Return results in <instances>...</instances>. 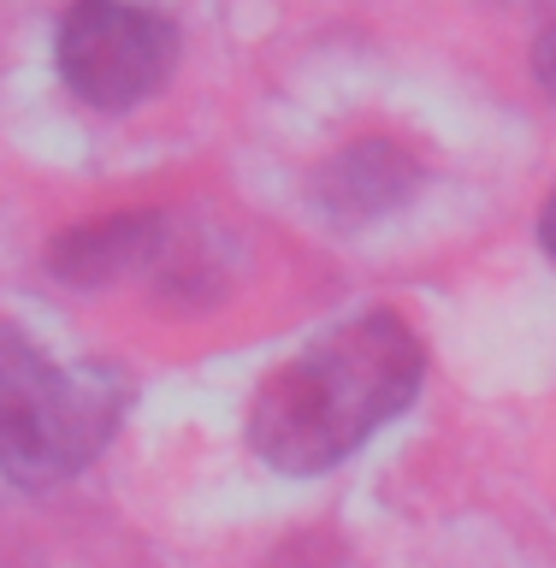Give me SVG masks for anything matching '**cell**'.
<instances>
[{
    "instance_id": "obj_1",
    "label": "cell",
    "mask_w": 556,
    "mask_h": 568,
    "mask_svg": "<svg viewBox=\"0 0 556 568\" xmlns=\"http://www.w3.org/2000/svg\"><path fill=\"white\" fill-rule=\"evenodd\" d=\"M426 349L403 314L373 308L291 355L249 403V444L279 474H326L421 397Z\"/></svg>"
},
{
    "instance_id": "obj_2",
    "label": "cell",
    "mask_w": 556,
    "mask_h": 568,
    "mask_svg": "<svg viewBox=\"0 0 556 568\" xmlns=\"http://www.w3.org/2000/svg\"><path fill=\"white\" fill-rule=\"evenodd\" d=\"M124 397L119 367H60L0 320V474L12 486H60L89 468L119 433Z\"/></svg>"
},
{
    "instance_id": "obj_3",
    "label": "cell",
    "mask_w": 556,
    "mask_h": 568,
    "mask_svg": "<svg viewBox=\"0 0 556 568\" xmlns=\"http://www.w3.org/2000/svg\"><path fill=\"white\" fill-rule=\"evenodd\" d=\"M60 78L78 101L101 113L149 101L178 65V24L149 7H113L89 0L60 18Z\"/></svg>"
},
{
    "instance_id": "obj_4",
    "label": "cell",
    "mask_w": 556,
    "mask_h": 568,
    "mask_svg": "<svg viewBox=\"0 0 556 568\" xmlns=\"http://www.w3.org/2000/svg\"><path fill=\"white\" fill-rule=\"evenodd\" d=\"M178 248H184V231H178L172 213H107L95 225H78L53 243L48 266L78 291H101V284H119L131 273H172Z\"/></svg>"
},
{
    "instance_id": "obj_5",
    "label": "cell",
    "mask_w": 556,
    "mask_h": 568,
    "mask_svg": "<svg viewBox=\"0 0 556 568\" xmlns=\"http://www.w3.org/2000/svg\"><path fill=\"white\" fill-rule=\"evenodd\" d=\"M415 184H421V160L385 136H367V142H350L337 160H326L314 195H320V213L362 225V220H380L385 207L408 202Z\"/></svg>"
},
{
    "instance_id": "obj_6",
    "label": "cell",
    "mask_w": 556,
    "mask_h": 568,
    "mask_svg": "<svg viewBox=\"0 0 556 568\" xmlns=\"http://www.w3.org/2000/svg\"><path fill=\"white\" fill-rule=\"evenodd\" d=\"M533 71H539V83L550 89V101H556V18L539 30V42H533Z\"/></svg>"
},
{
    "instance_id": "obj_7",
    "label": "cell",
    "mask_w": 556,
    "mask_h": 568,
    "mask_svg": "<svg viewBox=\"0 0 556 568\" xmlns=\"http://www.w3.org/2000/svg\"><path fill=\"white\" fill-rule=\"evenodd\" d=\"M539 243L550 248V261H556V190H550V202H545V213H539Z\"/></svg>"
}]
</instances>
